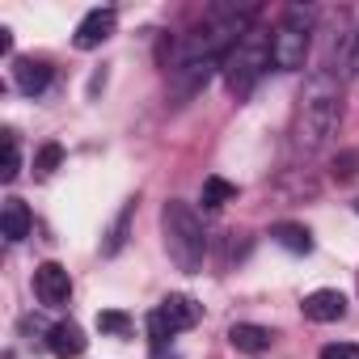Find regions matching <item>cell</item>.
Wrapping results in <instances>:
<instances>
[{
	"instance_id": "8",
	"label": "cell",
	"mask_w": 359,
	"mask_h": 359,
	"mask_svg": "<svg viewBox=\"0 0 359 359\" xmlns=\"http://www.w3.org/2000/svg\"><path fill=\"white\" fill-rule=\"evenodd\" d=\"M304 317L309 321H338V317H346V296L338 292V287H317V292H309L304 296Z\"/></svg>"
},
{
	"instance_id": "10",
	"label": "cell",
	"mask_w": 359,
	"mask_h": 359,
	"mask_svg": "<svg viewBox=\"0 0 359 359\" xmlns=\"http://www.w3.org/2000/svg\"><path fill=\"white\" fill-rule=\"evenodd\" d=\"M47 346H51L55 359H76V355H85L89 338H85V330L76 321H60V325L47 330Z\"/></svg>"
},
{
	"instance_id": "1",
	"label": "cell",
	"mask_w": 359,
	"mask_h": 359,
	"mask_svg": "<svg viewBox=\"0 0 359 359\" xmlns=\"http://www.w3.org/2000/svg\"><path fill=\"white\" fill-rule=\"evenodd\" d=\"M338 127V81L330 72H317L300 97V114H296V144L304 152L321 148Z\"/></svg>"
},
{
	"instance_id": "18",
	"label": "cell",
	"mask_w": 359,
	"mask_h": 359,
	"mask_svg": "<svg viewBox=\"0 0 359 359\" xmlns=\"http://www.w3.org/2000/svg\"><path fill=\"white\" fill-rule=\"evenodd\" d=\"M97 330H102V334H127V330H131V317H127L123 309H102V313H97Z\"/></svg>"
},
{
	"instance_id": "17",
	"label": "cell",
	"mask_w": 359,
	"mask_h": 359,
	"mask_svg": "<svg viewBox=\"0 0 359 359\" xmlns=\"http://www.w3.org/2000/svg\"><path fill=\"white\" fill-rule=\"evenodd\" d=\"M60 161H64V148L51 140V144H43L39 156H34V173H39V177H51V173L60 169Z\"/></svg>"
},
{
	"instance_id": "15",
	"label": "cell",
	"mask_w": 359,
	"mask_h": 359,
	"mask_svg": "<svg viewBox=\"0 0 359 359\" xmlns=\"http://www.w3.org/2000/svg\"><path fill=\"white\" fill-rule=\"evenodd\" d=\"M229 199H237V187L229 182V177H208V182H203V208L208 212H216V208H224Z\"/></svg>"
},
{
	"instance_id": "6",
	"label": "cell",
	"mask_w": 359,
	"mask_h": 359,
	"mask_svg": "<svg viewBox=\"0 0 359 359\" xmlns=\"http://www.w3.org/2000/svg\"><path fill=\"white\" fill-rule=\"evenodd\" d=\"M34 296H39L47 309L68 304V296H72V279H68V271H64L60 262H43V266L34 271Z\"/></svg>"
},
{
	"instance_id": "12",
	"label": "cell",
	"mask_w": 359,
	"mask_h": 359,
	"mask_svg": "<svg viewBox=\"0 0 359 359\" xmlns=\"http://www.w3.org/2000/svg\"><path fill=\"white\" fill-rule=\"evenodd\" d=\"M229 342L241 355H262V351H271V330L266 325H254V321H237L229 330Z\"/></svg>"
},
{
	"instance_id": "22",
	"label": "cell",
	"mask_w": 359,
	"mask_h": 359,
	"mask_svg": "<svg viewBox=\"0 0 359 359\" xmlns=\"http://www.w3.org/2000/svg\"><path fill=\"white\" fill-rule=\"evenodd\" d=\"M152 359H177V355H165V351H156V355H152Z\"/></svg>"
},
{
	"instance_id": "19",
	"label": "cell",
	"mask_w": 359,
	"mask_h": 359,
	"mask_svg": "<svg viewBox=\"0 0 359 359\" xmlns=\"http://www.w3.org/2000/svg\"><path fill=\"white\" fill-rule=\"evenodd\" d=\"M131 212H135V203H127V208L118 212V220H114V229H110V241L102 245L106 254H118V250H123V241H127V220H131Z\"/></svg>"
},
{
	"instance_id": "21",
	"label": "cell",
	"mask_w": 359,
	"mask_h": 359,
	"mask_svg": "<svg viewBox=\"0 0 359 359\" xmlns=\"http://www.w3.org/2000/svg\"><path fill=\"white\" fill-rule=\"evenodd\" d=\"M355 165H359V152H346V156H338V161H334V177H338V182H351V177L359 173Z\"/></svg>"
},
{
	"instance_id": "3",
	"label": "cell",
	"mask_w": 359,
	"mask_h": 359,
	"mask_svg": "<svg viewBox=\"0 0 359 359\" xmlns=\"http://www.w3.org/2000/svg\"><path fill=\"white\" fill-rule=\"evenodd\" d=\"M271 64V43H262V34H245L229 55H224V81H229V93L233 97H245L258 76L266 72Z\"/></svg>"
},
{
	"instance_id": "5",
	"label": "cell",
	"mask_w": 359,
	"mask_h": 359,
	"mask_svg": "<svg viewBox=\"0 0 359 359\" xmlns=\"http://www.w3.org/2000/svg\"><path fill=\"white\" fill-rule=\"evenodd\" d=\"M199 317H203V309H199L191 296H182V292H169V296L161 300V309H152V317H148L152 346L161 351V346L169 342V334H182V330L199 325Z\"/></svg>"
},
{
	"instance_id": "2",
	"label": "cell",
	"mask_w": 359,
	"mask_h": 359,
	"mask_svg": "<svg viewBox=\"0 0 359 359\" xmlns=\"http://www.w3.org/2000/svg\"><path fill=\"white\" fill-rule=\"evenodd\" d=\"M161 233H165V250H169V258H173L177 271L195 275V271L203 266L208 237H203V224H199V216H195L191 203L169 199V203L161 208Z\"/></svg>"
},
{
	"instance_id": "13",
	"label": "cell",
	"mask_w": 359,
	"mask_h": 359,
	"mask_svg": "<svg viewBox=\"0 0 359 359\" xmlns=\"http://www.w3.org/2000/svg\"><path fill=\"white\" fill-rule=\"evenodd\" d=\"M30 224H34V216H30V208L22 203V199H5V208H0V229H5V237L9 241H22V237H30Z\"/></svg>"
},
{
	"instance_id": "23",
	"label": "cell",
	"mask_w": 359,
	"mask_h": 359,
	"mask_svg": "<svg viewBox=\"0 0 359 359\" xmlns=\"http://www.w3.org/2000/svg\"><path fill=\"white\" fill-rule=\"evenodd\" d=\"M355 212H359V203H355Z\"/></svg>"
},
{
	"instance_id": "20",
	"label": "cell",
	"mask_w": 359,
	"mask_h": 359,
	"mask_svg": "<svg viewBox=\"0 0 359 359\" xmlns=\"http://www.w3.org/2000/svg\"><path fill=\"white\" fill-rule=\"evenodd\" d=\"M321 359H359V342H330L321 346Z\"/></svg>"
},
{
	"instance_id": "14",
	"label": "cell",
	"mask_w": 359,
	"mask_h": 359,
	"mask_svg": "<svg viewBox=\"0 0 359 359\" xmlns=\"http://www.w3.org/2000/svg\"><path fill=\"white\" fill-rule=\"evenodd\" d=\"M271 237H275L283 250H292V254H309V250H313V233H309L304 224H292V220L275 224V229H271Z\"/></svg>"
},
{
	"instance_id": "4",
	"label": "cell",
	"mask_w": 359,
	"mask_h": 359,
	"mask_svg": "<svg viewBox=\"0 0 359 359\" xmlns=\"http://www.w3.org/2000/svg\"><path fill=\"white\" fill-rule=\"evenodd\" d=\"M271 64L283 68V72H296L304 68V55H309V9H287L275 30H271Z\"/></svg>"
},
{
	"instance_id": "9",
	"label": "cell",
	"mask_w": 359,
	"mask_h": 359,
	"mask_svg": "<svg viewBox=\"0 0 359 359\" xmlns=\"http://www.w3.org/2000/svg\"><path fill=\"white\" fill-rule=\"evenodd\" d=\"M216 64H220V60H182V64H177V68H173V89H177V97H195V93L212 81Z\"/></svg>"
},
{
	"instance_id": "7",
	"label": "cell",
	"mask_w": 359,
	"mask_h": 359,
	"mask_svg": "<svg viewBox=\"0 0 359 359\" xmlns=\"http://www.w3.org/2000/svg\"><path fill=\"white\" fill-rule=\"evenodd\" d=\"M114 26H118V13H114V9H93V13H85L81 26H76V34H72L76 51H93V47H102V43L114 34Z\"/></svg>"
},
{
	"instance_id": "11",
	"label": "cell",
	"mask_w": 359,
	"mask_h": 359,
	"mask_svg": "<svg viewBox=\"0 0 359 359\" xmlns=\"http://www.w3.org/2000/svg\"><path fill=\"white\" fill-rule=\"evenodd\" d=\"M13 85L22 89V93H43L47 85H51V64L47 60H34V55H22V60H13Z\"/></svg>"
},
{
	"instance_id": "16",
	"label": "cell",
	"mask_w": 359,
	"mask_h": 359,
	"mask_svg": "<svg viewBox=\"0 0 359 359\" xmlns=\"http://www.w3.org/2000/svg\"><path fill=\"white\" fill-rule=\"evenodd\" d=\"M18 169H22V144H18V131L9 127V131H5V169H0V177H5V182H13Z\"/></svg>"
}]
</instances>
